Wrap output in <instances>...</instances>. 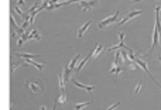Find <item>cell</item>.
I'll list each match as a JSON object with an SVG mask.
<instances>
[{
    "mask_svg": "<svg viewBox=\"0 0 161 110\" xmlns=\"http://www.w3.org/2000/svg\"><path fill=\"white\" fill-rule=\"evenodd\" d=\"M26 90L28 94H32V96H40L45 92V85L41 79L35 78L31 79V80H27L26 82Z\"/></svg>",
    "mask_w": 161,
    "mask_h": 110,
    "instance_id": "6da1fadb",
    "label": "cell"
},
{
    "mask_svg": "<svg viewBox=\"0 0 161 110\" xmlns=\"http://www.w3.org/2000/svg\"><path fill=\"white\" fill-rule=\"evenodd\" d=\"M79 58H80V54H76V55L74 57V59L71 61V63H69V65L65 68V75H64V79H65V80H68V79H69V74H71V71L75 68V63H76V61H78Z\"/></svg>",
    "mask_w": 161,
    "mask_h": 110,
    "instance_id": "7a4b0ae2",
    "label": "cell"
},
{
    "mask_svg": "<svg viewBox=\"0 0 161 110\" xmlns=\"http://www.w3.org/2000/svg\"><path fill=\"white\" fill-rule=\"evenodd\" d=\"M143 13H144V10H134V11H130V13H127L126 16L122 18V21H119L117 24H119V26H122V24H124L126 21H129L130 18H133V17L139 16V14H143Z\"/></svg>",
    "mask_w": 161,
    "mask_h": 110,
    "instance_id": "3957f363",
    "label": "cell"
},
{
    "mask_svg": "<svg viewBox=\"0 0 161 110\" xmlns=\"http://www.w3.org/2000/svg\"><path fill=\"white\" fill-rule=\"evenodd\" d=\"M117 17H119V11H116V13H114L113 16L108 17V18H105L103 21H100V23H99V28H105L106 26L112 24L113 21H116V20H117Z\"/></svg>",
    "mask_w": 161,
    "mask_h": 110,
    "instance_id": "277c9868",
    "label": "cell"
},
{
    "mask_svg": "<svg viewBox=\"0 0 161 110\" xmlns=\"http://www.w3.org/2000/svg\"><path fill=\"white\" fill-rule=\"evenodd\" d=\"M72 83H74L75 86H78V88H82V89H85V90H86V92H89V93H92V92H93V89H95V86H86V85L80 83V82L75 80V79H72Z\"/></svg>",
    "mask_w": 161,
    "mask_h": 110,
    "instance_id": "5b68a950",
    "label": "cell"
},
{
    "mask_svg": "<svg viewBox=\"0 0 161 110\" xmlns=\"http://www.w3.org/2000/svg\"><path fill=\"white\" fill-rule=\"evenodd\" d=\"M96 4V1L93 0V1H88V0H83L82 3H80V7H82V10L83 11H86L88 9H91V7H93Z\"/></svg>",
    "mask_w": 161,
    "mask_h": 110,
    "instance_id": "8992f818",
    "label": "cell"
},
{
    "mask_svg": "<svg viewBox=\"0 0 161 110\" xmlns=\"http://www.w3.org/2000/svg\"><path fill=\"white\" fill-rule=\"evenodd\" d=\"M91 24H92V21H86V23H85V24L79 28V31H78V37H82V35H83V32L89 28V26H91Z\"/></svg>",
    "mask_w": 161,
    "mask_h": 110,
    "instance_id": "52a82bcc",
    "label": "cell"
},
{
    "mask_svg": "<svg viewBox=\"0 0 161 110\" xmlns=\"http://www.w3.org/2000/svg\"><path fill=\"white\" fill-rule=\"evenodd\" d=\"M89 105H92V100L85 102V103H78V105H75V110H82L83 107H86V106H89Z\"/></svg>",
    "mask_w": 161,
    "mask_h": 110,
    "instance_id": "ba28073f",
    "label": "cell"
},
{
    "mask_svg": "<svg viewBox=\"0 0 161 110\" xmlns=\"http://www.w3.org/2000/svg\"><path fill=\"white\" fill-rule=\"evenodd\" d=\"M102 49H103V47H102V44H97V45H96V48H95V51L92 52V55H93L95 58H97V57H99V54L102 52Z\"/></svg>",
    "mask_w": 161,
    "mask_h": 110,
    "instance_id": "9c48e42d",
    "label": "cell"
},
{
    "mask_svg": "<svg viewBox=\"0 0 161 110\" xmlns=\"http://www.w3.org/2000/svg\"><path fill=\"white\" fill-rule=\"evenodd\" d=\"M91 55H92V54H91ZM91 55H88V57H86V58H85V59H83V61H82V62H80L79 65H78V66H76V69H75V72H76V74H78V72H80V69H82V68H83V65H85V63H86V61H88V59H89V57H91Z\"/></svg>",
    "mask_w": 161,
    "mask_h": 110,
    "instance_id": "30bf717a",
    "label": "cell"
},
{
    "mask_svg": "<svg viewBox=\"0 0 161 110\" xmlns=\"http://www.w3.org/2000/svg\"><path fill=\"white\" fill-rule=\"evenodd\" d=\"M26 63H30V65H32V66H37V69H38V71H43V68H44V66H43L41 63H35V62H32L31 59H26Z\"/></svg>",
    "mask_w": 161,
    "mask_h": 110,
    "instance_id": "8fae6325",
    "label": "cell"
},
{
    "mask_svg": "<svg viewBox=\"0 0 161 110\" xmlns=\"http://www.w3.org/2000/svg\"><path fill=\"white\" fill-rule=\"evenodd\" d=\"M141 86H143V82H140V83L136 86V89H134V93H139V92H140V89H141Z\"/></svg>",
    "mask_w": 161,
    "mask_h": 110,
    "instance_id": "7c38bea8",
    "label": "cell"
},
{
    "mask_svg": "<svg viewBox=\"0 0 161 110\" xmlns=\"http://www.w3.org/2000/svg\"><path fill=\"white\" fill-rule=\"evenodd\" d=\"M119 105H120V102H117V103H114V105H112L110 107H108V109H106V110H114V109H116V107H117V106H119Z\"/></svg>",
    "mask_w": 161,
    "mask_h": 110,
    "instance_id": "4fadbf2b",
    "label": "cell"
},
{
    "mask_svg": "<svg viewBox=\"0 0 161 110\" xmlns=\"http://www.w3.org/2000/svg\"><path fill=\"white\" fill-rule=\"evenodd\" d=\"M157 58H158V61L161 62V55H157Z\"/></svg>",
    "mask_w": 161,
    "mask_h": 110,
    "instance_id": "5bb4252c",
    "label": "cell"
},
{
    "mask_svg": "<svg viewBox=\"0 0 161 110\" xmlns=\"http://www.w3.org/2000/svg\"><path fill=\"white\" fill-rule=\"evenodd\" d=\"M136 1H140V0H133V3H136Z\"/></svg>",
    "mask_w": 161,
    "mask_h": 110,
    "instance_id": "9a60e30c",
    "label": "cell"
},
{
    "mask_svg": "<svg viewBox=\"0 0 161 110\" xmlns=\"http://www.w3.org/2000/svg\"><path fill=\"white\" fill-rule=\"evenodd\" d=\"M43 1H47V0H43Z\"/></svg>",
    "mask_w": 161,
    "mask_h": 110,
    "instance_id": "2e32d148",
    "label": "cell"
}]
</instances>
